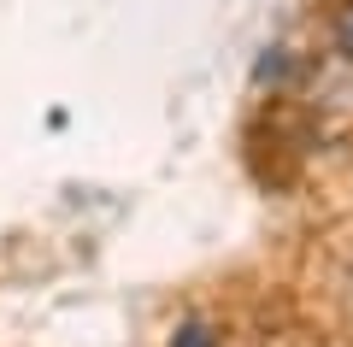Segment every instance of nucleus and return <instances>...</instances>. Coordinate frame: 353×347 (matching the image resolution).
<instances>
[{"mask_svg":"<svg viewBox=\"0 0 353 347\" xmlns=\"http://www.w3.org/2000/svg\"><path fill=\"white\" fill-rule=\"evenodd\" d=\"M289 71H294V53L277 41V48H265V53H259V65H253V83H259V88H277Z\"/></svg>","mask_w":353,"mask_h":347,"instance_id":"f257e3e1","label":"nucleus"},{"mask_svg":"<svg viewBox=\"0 0 353 347\" xmlns=\"http://www.w3.org/2000/svg\"><path fill=\"white\" fill-rule=\"evenodd\" d=\"M171 347H218V330H212L206 318H189V324H176Z\"/></svg>","mask_w":353,"mask_h":347,"instance_id":"f03ea898","label":"nucleus"},{"mask_svg":"<svg viewBox=\"0 0 353 347\" xmlns=\"http://www.w3.org/2000/svg\"><path fill=\"white\" fill-rule=\"evenodd\" d=\"M330 41H336V53L353 65V0H341V6H336V24H330Z\"/></svg>","mask_w":353,"mask_h":347,"instance_id":"7ed1b4c3","label":"nucleus"},{"mask_svg":"<svg viewBox=\"0 0 353 347\" xmlns=\"http://www.w3.org/2000/svg\"><path fill=\"white\" fill-rule=\"evenodd\" d=\"M347 288H353V277H347Z\"/></svg>","mask_w":353,"mask_h":347,"instance_id":"20e7f679","label":"nucleus"}]
</instances>
